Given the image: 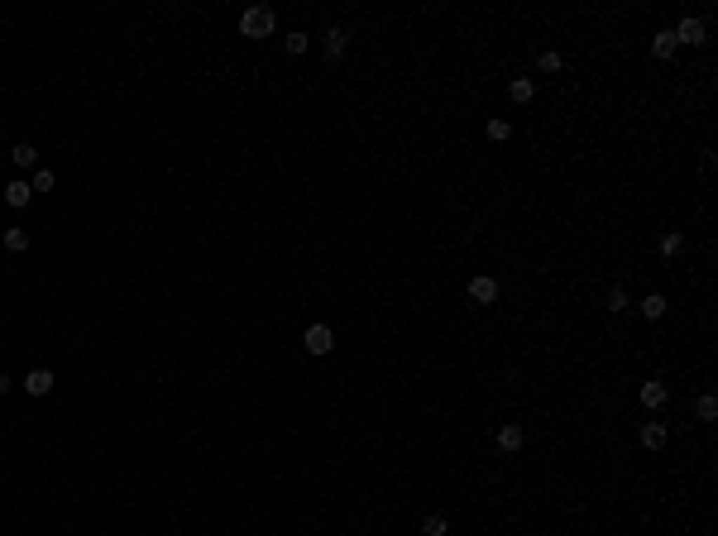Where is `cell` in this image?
Wrapping results in <instances>:
<instances>
[{
    "instance_id": "7a4b0ae2",
    "label": "cell",
    "mask_w": 718,
    "mask_h": 536,
    "mask_svg": "<svg viewBox=\"0 0 718 536\" xmlns=\"http://www.w3.org/2000/svg\"><path fill=\"white\" fill-rule=\"evenodd\" d=\"M670 34H675V43H690V48L709 43V25H704V20H694V15H685L680 25L670 29Z\"/></svg>"
},
{
    "instance_id": "6da1fadb",
    "label": "cell",
    "mask_w": 718,
    "mask_h": 536,
    "mask_svg": "<svg viewBox=\"0 0 718 536\" xmlns=\"http://www.w3.org/2000/svg\"><path fill=\"white\" fill-rule=\"evenodd\" d=\"M273 29H278V15H273L268 5H249V10L239 15V34H244V39H268Z\"/></svg>"
},
{
    "instance_id": "4fadbf2b",
    "label": "cell",
    "mask_w": 718,
    "mask_h": 536,
    "mask_svg": "<svg viewBox=\"0 0 718 536\" xmlns=\"http://www.w3.org/2000/svg\"><path fill=\"white\" fill-rule=\"evenodd\" d=\"M0 240H5V249H10V254H25V249H29V230H25V225H10Z\"/></svg>"
},
{
    "instance_id": "2e32d148",
    "label": "cell",
    "mask_w": 718,
    "mask_h": 536,
    "mask_svg": "<svg viewBox=\"0 0 718 536\" xmlns=\"http://www.w3.org/2000/svg\"><path fill=\"white\" fill-rule=\"evenodd\" d=\"M694 417H699V422H718V398L714 393H704V398L694 402Z\"/></svg>"
},
{
    "instance_id": "44dd1931",
    "label": "cell",
    "mask_w": 718,
    "mask_h": 536,
    "mask_svg": "<svg viewBox=\"0 0 718 536\" xmlns=\"http://www.w3.org/2000/svg\"><path fill=\"white\" fill-rule=\"evenodd\" d=\"M536 67H541V72H560V67H565V58H560V53H551V48H546V53L536 58Z\"/></svg>"
},
{
    "instance_id": "277c9868",
    "label": "cell",
    "mask_w": 718,
    "mask_h": 536,
    "mask_svg": "<svg viewBox=\"0 0 718 536\" xmlns=\"http://www.w3.org/2000/svg\"><path fill=\"white\" fill-rule=\"evenodd\" d=\"M25 393H29V398H48V393H53V369H29V374H25Z\"/></svg>"
},
{
    "instance_id": "cb8c5ba5",
    "label": "cell",
    "mask_w": 718,
    "mask_h": 536,
    "mask_svg": "<svg viewBox=\"0 0 718 536\" xmlns=\"http://www.w3.org/2000/svg\"><path fill=\"white\" fill-rule=\"evenodd\" d=\"M10 388H15V378H10V374H0V398H5Z\"/></svg>"
},
{
    "instance_id": "e0dca14e",
    "label": "cell",
    "mask_w": 718,
    "mask_h": 536,
    "mask_svg": "<svg viewBox=\"0 0 718 536\" xmlns=\"http://www.w3.org/2000/svg\"><path fill=\"white\" fill-rule=\"evenodd\" d=\"M446 532H451V522H446L441 512H426L422 517V536H446Z\"/></svg>"
},
{
    "instance_id": "8992f818",
    "label": "cell",
    "mask_w": 718,
    "mask_h": 536,
    "mask_svg": "<svg viewBox=\"0 0 718 536\" xmlns=\"http://www.w3.org/2000/svg\"><path fill=\"white\" fill-rule=\"evenodd\" d=\"M470 297H474V302H484V307H488V302H498V278H488V273L470 278Z\"/></svg>"
},
{
    "instance_id": "3957f363",
    "label": "cell",
    "mask_w": 718,
    "mask_h": 536,
    "mask_svg": "<svg viewBox=\"0 0 718 536\" xmlns=\"http://www.w3.org/2000/svg\"><path fill=\"white\" fill-rule=\"evenodd\" d=\"M302 349H307V354H331V349H335V330H331V326H307Z\"/></svg>"
},
{
    "instance_id": "5b68a950",
    "label": "cell",
    "mask_w": 718,
    "mask_h": 536,
    "mask_svg": "<svg viewBox=\"0 0 718 536\" xmlns=\"http://www.w3.org/2000/svg\"><path fill=\"white\" fill-rule=\"evenodd\" d=\"M522 441H527V431L517 427V422H503V427H498V450H503V455H517Z\"/></svg>"
},
{
    "instance_id": "ffe728a7",
    "label": "cell",
    "mask_w": 718,
    "mask_h": 536,
    "mask_svg": "<svg viewBox=\"0 0 718 536\" xmlns=\"http://www.w3.org/2000/svg\"><path fill=\"white\" fill-rule=\"evenodd\" d=\"M680 249H685V235H680V230H665V235H661V254H680Z\"/></svg>"
},
{
    "instance_id": "603a6c76",
    "label": "cell",
    "mask_w": 718,
    "mask_h": 536,
    "mask_svg": "<svg viewBox=\"0 0 718 536\" xmlns=\"http://www.w3.org/2000/svg\"><path fill=\"white\" fill-rule=\"evenodd\" d=\"M609 307H613V316H618V311H627V293H623V288H613V293H609Z\"/></svg>"
},
{
    "instance_id": "7402d4cb",
    "label": "cell",
    "mask_w": 718,
    "mask_h": 536,
    "mask_svg": "<svg viewBox=\"0 0 718 536\" xmlns=\"http://www.w3.org/2000/svg\"><path fill=\"white\" fill-rule=\"evenodd\" d=\"M283 48H288V53H307V34H288Z\"/></svg>"
},
{
    "instance_id": "30bf717a",
    "label": "cell",
    "mask_w": 718,
    "mask_h": 536,
    "mask_svg": "<svg viewBox=\"0 0 718 536\" xmlns=\"http://www.w3.org/2000/svg\"><path fill=\"white\" fill-rule=\"evenodd\" d=\"M345 43H350V34H345L340 25H335V29H326V43H321V48H326V58L335 62V58L345 53Z\"/></svg>"
},
{
    "instance_id": "d6986e66",
    "label": "cell",
    "mask_w": 718,
    "mask_h": 536,
    "mask_svg": "<svg viewBox=\"0 0 718 536\" xmlns=\"http://www.w3.org/2000/svg\"><path fill=\"white\" fill-rule=\"evenodd\" d=\"M29 187H34V192H53V187H58V177L48 173V168H34V182H29Z\"/></svg>"
},
{
    "instance_id": "ba28073f",
    "label": "cell",
    "mask_w": 718,
    "mask_h": 536,
    "mask_svg": "<svg viewBox=\"0 0 718 536\" xmlns=\"http://www.w3.org/2000/svg\"><path fill=\"white\" fill-rule=\"evenodd\" d=\"M29 201H34V187H29V182H5V206L20 211V206H29Z\"/></svg>"
},
{
    "instance_id": "9c48e42d",
    "label": "cell",
    "mask_w": 718,
    "mask_h": 536,
    "mask_svg": "<svg viewBox=\"0 0 718 536\" xmlns=\"http://www.w3.org/2000/svg\"><path fill=\"white\" fill-rule=\"evenodd\" d=\"M10 163H15V168H39V149H34L29 139H20V144L10 149Z\"/></svg>"
},
{
    "instance_id": "5bb4252c",
    "label": "cell",
    "mask_w": 718,
    "mask_h": 536,
    "mask_svg": "<svg viewBox=\"0 0 718 536\" xmlns=\"http://www.w3.org/2000/svg\"><path fill=\"white\" fill-rule=\"evenodd\" d=\"M641 445H646V450H661V445H665V427H661V422H641Z\"/></svg>"
},
{
    "instance_id": "7c38bea8",
    "label": "cell",
    "mask_w": 718,
    "mask_h": 536,
    "mask_svg": "<svg viewBox=\"0 0 718 536\" xmlns=\"http://www.w3.org/2000/svg\"><path fill=\"white\" fill-rule=\"evenodd\" d=\"M675 48H680V43H675V34H670V29H661V34L651 39V58H661V62H665V58H675Z\"/></svg>"
},
{
    "instance_id": "9a60e30c",
    "label": "cell",
    "mask_w": 718,
    "mask_h": 536,
    "mask_svg": "<svg viewBox=\"0 0 718 536\" xmlns=\"http://www.w3.org/2000/svg\"><path fill=\"white\" fill-rule=\"evenodd\" d=\"M641 316H646V321H661V316H665V297L661 293L641 297Z\"/></svg>"
},
{
    "instance_id": "ac0fdd59",
    "label": "cell",
    "mask_w": 718,
    "mask_h": 536,
    "mask_svg": "<svg viewBox=\"0 0 718 536\" xmlns=\"http://www.w3.org/2000/svg\"><path fill=\"white\" fill-rule=\"evenodd\" d=\"M484 134H488V139H493V144H503V139H512V125H507V120H498V115H493V120H488V125H484Z\"/></svg>"
},
{
    "instance_id": "8fae6325",
    "label": "cell",
    "mask_w": 718,
    "mask_h": 536,
    "mask_svg": "<svg viewBox=\"0 0 718 536\" xmlns=\"http://www.w3.org/2000/svg\"><path fill=\"white\" fill-rule=\"evenodd\" d=\"M507 96H512L517 106H527V101L536 96V81L532 77H512V81H507Z\"/></svg>"
},
{
    "instance_id": "52a82bcc",
    "label": "cell",
    "mask_w": 718,
    "mask_h": 536,
    "mask_svg": "<svg viewBox=\"0 0 718 536\" xmlns=\"http://www.w3.org/2000/svg\"><path fill=\"white\" fill-rule=\"evenodd\" d=\"M637 398H641V407H651V412H656V407H665V398H670V388L651 378V383H641V388H637Z\"/></svg>"
}]
</instances>
